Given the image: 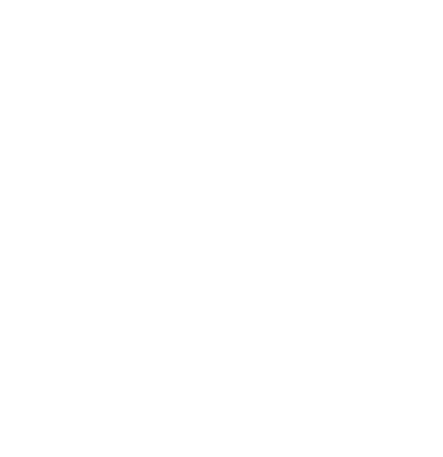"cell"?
<instances>
[]
</instances>
